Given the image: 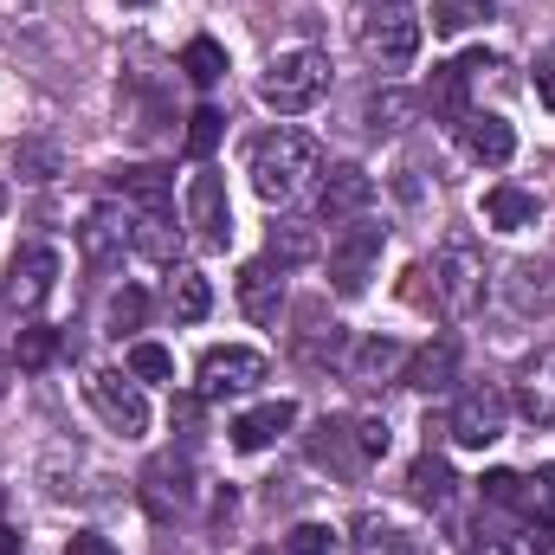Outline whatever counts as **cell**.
I'll return each instance as SVG.
<instances>
[{
    "mask_svg": "<svg viewBox=\"0 0 555 555\" xmlns=\"http://www.w3.org/2000/svg\"><path fill=\"white\" fill-rule=\"evenodd\" d=\"M188 227H194L201 253H227L233 246V201H227V181L214 168H201L188 181Z\"/></svg>",
    "mask_w": 555,
    "mask_h": 555,
    "instance_id": "cell-6",
    "label": "cell"
},
{
    "mask_svg": "<svg viewBox=\"0 0 555 555\" xmlns=\"http://www.w3.org/2000/svg\"><path fill=\"white\" fill-rule=\"evenodd\" d=\"M124 7H155V0H124Z\"/></svg>",
    "mask_w": 555,
    "mask_h": 555,
    "instance_id": "cell-48",
    "label": "cell"
},
{
    "mask_svg": "<svg viewBox=\"0 0 555 555\" xmlns=\"http://www.w3.org/2000/svg\"><path fill=\"white\" fill-rule=\"evenodd\" d=\"M414 98H408V91H382V98H369V130H375V137H395V130H408V124H414Z\"/></svg>",
    "mask_w": 555,
    "mask_h": 555,
    "instance_id": "cell-32",
    "label": "cell"
},
{
    "mask_svg": "<svg viewBox=\"0 0 555 555\" xmlns=\"http://www.w3.org/2000/svg\"><path fill=\"white\" fill-rule=\"evenodd\" d=\"M452 130H459V149H465L478 168H504V162L517 155V130H511L498 111H465Z\"/></svg>",
    "mask_w": 555,
    "mask_h": 555,
    "instance_id": "cell-11",
    "label": "cell"
},
{
    "mask_svg": "<svg viewBox=\"0 0 555 555\" xmlns=\"http://www.w3.org/2000/svg\"><path fill=\"white\" fill-rule=\"evenodd\" d=\"M356 555H433V543L414 537L408 524H395V517L369 511V517H356Z\"/></svg>",
    "mask_w": 555,
    "mask_h": 555,
    "instance_id": "cell-18",
    "label": "cell"
},
{
    "mask_svg": "<svg viewBox=\"0 0 555 555\" xmlns=\"http://www.w3.org/2000/svg\"><path fill=\"white\" fill-rule=\"evenodd\" d=\"M491 13H498V0H433V33L439 39H459L472 26H485Z\"/></svg>",
    "mask_w": 555,
    "mask_h": 555,
    "instance_id": "cell-28",
    "label": "cell"
},
{
    "mask_svg": "<svg viewBox=\"0 0 555 555\" xmlns=\"http://www.w3.org/2000/svg\"><path fill=\"white\" fill-rule=\"evenodd\" d=\"M356 46L375 72H408L420 59V20L408 0H382V7H362L356 20Z\"/></svg>",
    "mask_w": 555,
    "mask_h": 555,
    "instance_id": "cell-3",
    "label": "cell"
},
{
    "mask_svg": "<svg viewBox=\"0 0 555 555\" xmlns=\"http://www.w3.org/2000/svg\"><path fill=\"white\" fill-rule=\"evenodd\" d=\"M446 433H452L459 446H472V452L498 446V439H504V395H498V388H465V395L452 401Z\"/></svg>",
    "mask_w": 555,
    "mask_h": 555,
    "instance_id": "cell-9",
    "label": "cell"
},
{
    "mask_svg": "<svg viewBox=\"0 0 555 555\" xmlns=\"http://www.w3.org/2000/svg\"><path fill=\"white\" fill-rule=\"evenodd\" d=\"M175 246H181L175 214H137L130 220V253H142L149 266H175Z\"/></svg>",
    "mask_w": 555,
    "mask_h": 555,
    "instance_id": "cell-23",
    "label": "cell"
},
{
    "mask_svg": "<svg viewBox=\"0 0 555 555\" xmlns=\"http://www.w3.org/2000/svg\"><path fill=\"white\" fill-rule=\"evenodd\" d=\"M291 426H297V408L291 401H259V408H246V414L233 420L227 433H233L240 452H266L278 433H291Z\"/></svg>",
    "mask_w": 555,
    "mask_h": 555,
    "instance_id": "cell-20",
    "label": "cell"
},
{
    "mask_svg": "<svg viewBox=\"0 0 555 555\" xmlns=\"http://www.w3.org/2000/svg\"><path fill=\"white\" fill-rule=\"evenodd\" d=\"M0 395H7V362H0Z\"/></svg>",
    "mask_w": 555,
    "mask_h": 555,
    "instance_id": "cell-47",
    "label": "cell"
},
{
    "mask_svg": "<svg viewBox=\"0 0 555 555\" xmlns=\"http://www.w3.org/2000/svg\"><path fill=\"white\" fill-rule=\"evenodd\" d=\"M130 375L137 382H175V356L162 343H130Z\"/></svg>",
    "mask_w": 555,
    "mask_h": 555,
    "instance_id": "cell-34",
    "label": "cell"
},
{
    "mask_svg": "<svg viewBox=\"0 0 555 555\" xmlns=\"http://www.w3.org/2000/svg\"><path fill=\"white\" fill-rule=\"evenodd\" d=\"M240 310H246L253 323H278V310H284V278H278L272 259H253V266L240 272Z\"/></svg>",
    "mask_w": 555,
    "mask_h": 555,
    "instance_id": "cell-21",
    "label": "cell"
},
{
    "mask_svg": "<svg viewBox=\"0 0 555 555\" xmlns=\"http://www.w3.org/2000/svg\"><path fill=\"white\" fill-rule=\"evenodd\" d=\"M85 395H91V408H98V420H104L111 433H124V439H142V433H149V401H142V388L130 382V375L91 369Z\"/></svg>",
    "mask_w": 555,
    "mask_h": 555,
    "instance_id": "cell-7",
    "label": "cell"
},
{
    "mask_svg": "<svg viewBox=\"0 0 555 555\" xmlns=\"http://www.w3.org/2000/svg\"><path fill=\"white\" fill-rule=\"evenodd\" d=\"M485 304V259L472 246H446L433 259V310L446 317H472Z\"/></svg>",
    "mask_w": 555,
    "mask_h": 555,
    "instance_id": "cell-5",
    "label": "cell"
},
{
    "mask_svg": "<svg viewBox=\"0 0 555 555\" xmlns=\"http://www.w3.org/2000/svg\"><path fill=\"white\" fill-rule=\"evenodd\" d=\"M168 310H175L181 323H201V317L214 310V284L201 272H175L168 278Z\"/></svg>",
    "mask_w": 555,
    "mask_h": 555,
    "instance_id": "cell-29",
    "label": "cell"
},
{
    "mask_svg": "<svg viewBox=\"0 0 555 555\" xmlns=\"http://www.w3.org/2000/svg\"><path fill=\"white\" fill-rule=\"evenodd\" d=\"M220 124H227V117L201 104V111L188 117V155H214V142H220Z\"/></svg>",
    "mask_w": 555,
    "mask_h": 555,
    "instance_id": "cell-38",
    "label": "cell"
},
{
    "mask_svg": "<svg viewBox=\"0 0 555 555\" xmlns=\"http://www.w3.org/2000/svg\"><path fill=\"white\" fill-rule=\"evenodd\" d=\"M0 214H7V188H0Z\"/></svg>",
    "mask_w": 555,
    "mask_h": 555,
    "instance_id": "cell-49",
    "label": "cell"
},
{
    "mask_svg": "<svg viewBox=\"0 0 555 555\" xmlns=\"http://www.w3.org/2000/svg\"><path fill=\"white\" fill-rule=\"evenodd\" d=\"M117 188L137 201L142 214H175V175L168 168H124Z\"/></svg>",
    "mask_w": 555,
    "mask_h": 555,
    "instance_id": "cell-25",
    "label": "cell"
},
{
    "mask_svg": "<svg viewBox=\"0 0 555 555\" xmlns=\"http://www.w3.org/2000/svg\"><path fill=\"white\" fill-rule=\"evenodd\" d=\"M524 511H537V517H555V465H543L537 478H524Z\"/></svg>",
    "mask_w": 555,
    "mask_h": 555,
    "instance_id": "cell-39",
    "label": "cell"
},
{
    "mask_svg": "<svg viewBox=\"0 0 555 555\" xmlns=\"http://www.w3.org/2000/svg\"><path fill=\"white\" fill-rule=\"evenodd\" d=\"M259 382H266V356H259V349H240V343H227V349H207V356H201V401L253 395Z\"/></svg>",
    "mask_w": 555,
    "mask_h": 555,
    "instance_id": "cell-8",
    "label": "cell"
},
{
    "mask_svg": "<svg viewBox=\"0 0 555 555\" xmlns=\"http://www.w3.org/2000/svg\"><path fill=\"white\" fill-rule=\"evenodd\" d=\"M52 284H59V253H52V246H20V253H13V266H7V297H13L20 310H39V304L52 297Z\"/></svg>",
    "mask_w": 555,
    "mask_h": 555,
    "instance_id": "cell-13",
    "label": "cell"
},
{
    "mask_svg": "<svg viewBox=\"0 0 555 555\" xmlns=\"http://www.w3.org/2000/svg\"><path fill=\"white\" fill-rule=\"evenodd\" d=\"M304 323H310V330H297V356H304L310 369L336 362V356H343V343H349V336H343V323H330V330H323V323H317V310H304Z\"/></svg>",
    "mask_w": 555,
    "mask_h": 555,
    "instance_id": "cell-31",
    "label": "cell"
},
{
    "mask_svg": "<svg viewBox=\"0 0 555 555\" xmlns=\"http://www.w3.org/2000/svg\"><path fill=\"white\" fill-rule=\"evenodd\" d=\"M142 317H149V297H142L137 284L111 297V336H130V330H142Z\"/></svg>",
    "mask_w": 555,
    "mask_h": 555,
    "instance_id": "cell-36",
    "label": "cell"
},
{
    "mask_svg": "<svg viewBox=\"0 0 555 555\" xmlns=\"http://www.w3.org/2000/svg\"><path fill=\"white\" fill-rule=\"evenodd\" d=\"M323 91H330V59L310 52V46L278 52L266 65V78H259V104L278 111V117H304L310 104H323Z\"/></svg>",
    "mask_w": 555,
    "mask_h": 555,
    "instance_id": "cell-2",
    "label": "cell"
},
{
    "mask_svg": "<svg viewBox=\"0 0 555 555\" xmlns=\"http://www.w3.org/2000/svg\"><path fill=\"white\" fill-rule=\"evenodd\" d=\"M401 369H408V349H401L395 336H362L356 356H349V382H356V388H382V382H395Z\"/></svg>",
    "mask_w": 555,
    "mask_h": 555,
    "instance_id": "cell-19",
    "label": "cell"
},
{
    "mask_svg": "<svg viewBox=\"0 0 555 555\" xmlns=\"http://www.w3.org/2000/svg\"><path fill=\"white\" fill-rule=\"evenodd\" d=\"M284 555H336V530L330 524H297L284 537Z\"/></svg>",
    "mask_w": 555,
    "mask_h": 555,
    "instance_id": "cell-37",
    "label": "cell"
},
{
    "mask_svg": "<svg viewBox=\"0 0 555 555\" xmlns=\"http://www.w3.org/2000/svg\"><path fill=\"white\" fill-rule=\"evenodd\" d=\"M310 465L330 472V478H362V472H369V452H362V439H356V420H323V426L310 433Z\"/></svg>",
    "mask_w": 555,
    "mask_h": 555,
    "instance_id": "cell-10",
    "label": "cell"
},
{
    "mask_svg": "<svg viewBox=\"0 0 555 555\" xmlns=\"http://www.w3.org/2000/svg\"><path fill=\"white\" fill-rule=\"evenodd\" d=\"M13 356H20V369H46V362L59 356V336H52L46 323H33V330H20V343H13Z\"/></svg>",
    "mask_w": 555,
    "mask_h": 555,
    "instance_id": "cell-35",
    "label": "cell"
},
{
    "mask_svg": "<svg viewBox=\"0 0 555 555\" xmlns=\"http://www.w3.org/2000/svg\"><path fill=\"white\" fill-rule=\"evenodd\" d=\"M485 227H498V233H530V227H543V201L524 194V188H491V194H485Z\"/></svg>",
    "mask_w": 555,
    "mask_h": 555,
    "instance_id": "cell-22",
    "label": "cell"
},
{
    "mask_svg": "<svg viewBox=\"0 0 555 555\" xmlns=\"http://www.w3.org/2000/svg\"><path fill=\"white\" fill-rule=\"evenodd\" d=\"M253 555H278V550H253Z\"/></svg>",
    "mask_w": 555,
    "mask_h": 555,
    "instance_id": "cell-50",
    "label": "cell"
},
{
    "mask_svg": "<svg viewBox=\"0 0 555 555\" xmlns=\"http://www.w3.org/2000/svg\"><path fill=\"white\" fill-rule=\"evenodd\" d=\"M382 227L375 220H349L336 240H330V284L343 291V297H362L369 291V278H375V266H382Z\"/></svg>",
    "mask_w": 555,
    "mask_h": 555,
    "instance_id": "cell-4",
    "label": "cell"
},
{
    "mask_svg": "<svg viewBox=\"0 0 555 555\" xmlns=\"http://www.w3.org/2000/svg\"><path fill=\"white\" fill-rule=\"evenodd\" d=\"M465 91H472V72L465 65H433V85H426V104H433V117L439 124H459L472 104H465Z\"/></svg>",
    "mask_w": 555,
    "mask_h": 555,
    "instance_id": "cell-24",
    "label": "cell"
},
{
    "mask_svg": "<svg viewBox=\"0 0 555 555\" xmlns=\"http://www.w3.org/2000/svg\"><path fill=\"white\" fill-rule=\"evenodd\" d=\"M266 259H272L278 272L310 266V259H317V227H310V220H278L272 240H266Z\"/></svg>",
    "mask_w": 555,
    "mask_h": 555,
    "instance_id": "cell-26",
    "label": "cell"
},
{
    "mask_svg": "<svg viewBox=\"0 0 555 555\" xmlns=\"http://www.w3.org/2000/svg\"><path fill=\"white\" fill-rule=\"evenodd\" d=\"M511 304L517 310H543L550 304V272L543 266H511Z\"/></svg>",
    "mask_w": 555,
    "mask_h": 555,
    "instance_id": "cell-33",
    "label": "cell"
},
{
    "mask_svg": "<svg viewBox=\"0 0 555 555\" xmlns=\"http://www.w3.org/2000/svg\"><path fill=\"white\" fill-rule=\"evenodd\" d=\"M408 498L426 504V511H439V504L452 498V465H446V459H433V452H420L414 465H408Z\"/></svg>",
    "mask_w": 555,
    "mask_h": 555,
    "instance_id": "cell-27",
    "label": "cell"
},
{
    "mask_svg": "<svg viewBox=\"0 0 555 555\" xmlns=\"http://www.w3.org/2000/svg\"><path fill=\"white\" fill-rule=\"evenodd\" d=\"M181 72H188L194 85H220V78H227V46L207 39V33L188 39V46H181Z\"/></svg>",
    "mask_w": 555,
    "mask_h": 555,
    "instance_id": "cell-30",
    "label": "cell"
},
{
    "mask_svg": "<svg viewBox=\"0 0 555 555\" xmlns=\"http://www.w3.org/2000/svg\"><path fill=\"white\" fill-rule=\"evenodd\" d=\"M20 175H26V181H52V175H59V149L26 142V149H20Z\"/></svg>",
    "mask_w": 555,
    "mask_h": 555,
    "instance_id": "cell-40",
    "label": "cell"
},
{
    "mask_svg": "<svg viewBox=\"0 0 555 555\" xmlns=\"http://www.w3.org/2000/svg\"><path fill=\"white\" fill-rule=\"evenodd\" d=\"M356 439H362V452H369V465L375 459H388V446H395V433H388V420H356Z\"/></svg>",
    "mask_w": 555,
    "mask_h": 555,
    "instance_id": "cell-42",
    "label": "cell"
},
{
    "mask_svg": "<svg viewBox=\"0 0 555 555\" xmlns=\"http://www.w3.org/2000/svg\"><path fill=\"white\" fill-rule=\"evenodd\" d=\"M369 207H375V175L356 168V162H336L330 181H323V194H317V214L323 220H362Z\"/></svg>",
    "mask_w": 555,
    "mask_h": 555,
    "instance_id": "cell-12",
    "label": "cell"
},
{
    "mask_svg": "<svg viewBox=\"0 0 555 555\" xmlns=\"http://www.w3.org/2000/svg\"><path fill=\"white\" fill-rule=\"evenodd\" d=\"M485 498L504 504V511H524V478H517V472H491V478H485Z\"/></svg>",
    "mask_w": 555,
    "mask_h": 555,
    "instance_id": "cell-41",
    "label": "cell"
},
{
    "mask_svg": "<svg viewBox=\"0 0 555 555\" xmlns=\"http://www.w3.org/2000/svg\"><path fill=\"white\" fill-rule=\"evenodd\" d=\"M485 555H550V543L543 537H504V543H491Z\"/></svg>",
    "mask_w": 555,
    "mask_h": 555,
    "instance_id": "cell-44",
    "label": "cell"
},
{
    "mask_svg": "<svg viewBox=\"0 0 555 555\" xmlns=\"http://www.w3.org/2000/svg\"><path fill=\"white\" fill-rule=\"evenodd\" d=\"M323 168V149L304 137V130H266V137L246 142V175H253V194L259 201H297L310 188V175Z\"/></svg>",
    "mask_w": 555,
    "mask_h": 555,
    "instance_id": "cell-1",
    "label": "cell"
},
{
    "mask_svg": "<svg viewBox=\"0 0 555 555\" xmlns=\"http://www.w3.org/2000/svg\"><path fill=\"white\" fill-rule=\"evenodd\" d=\"M65 555H124V550H117L111 537H91V530H85V537H72V543H65Z\"/></svg>",
    "mask_w": 555,
    "mask_h": 555,
    "instance_id": "cell-45",
    "label": "cell"
},
{
    "mask_svg": "<svg viewBox=\"0 0 555 555\" xmlns=\"http://www.w3.org/2000/svg\"><path fill=\"white\" fill-rule=\"evenodd\" d=\"M401 297H408V304H420V310H433V291H426V266H414V272H408Z\"/></svg>",
    "mask_w": 555,
    "mask_h": 555,
    "instance_id": "cell-46",
    "label": "cell"
},
{
    "mask_svg": "<svg viewBox=\"0 0 555 555\" xmlns=\"http://www.w3.org/2000/svg\"><path fill=\"white\" fill-rule=\"evenodd\" d=\"M78 253H85V266H117L124 253H130V214H117V207H91L85 214V227H78Z\"/></svg>",
    "mask_w": 555,
    "mask_h": 555,
    "instance_id": "cell-14",
    "label": "cell"
},
{
    "mask_svg": "<svg viewBox=\"0 0 555 555\" xmlns=\"http://www.w3.org/2000/svg\"><path fill=\"white\" fill-rule=\"evenodd\" d=\"M530 72H537V98L555 111V46H543V52H537V65H530Z\"/></svg>",
    "mask_w": 555,
    "mask_h": 555,
    "instance_id": "cell-43",
    "label": "cell"
},
{
    "mask_svg": "<svg viewBox=\"0 0 555 555\" xmlns=\"http://www.w3.org/2000/svg\"><path fill=\"white\" fill-rule=\"evenodd\" d=\"M142 498H149V511H155V517L188 511V498H194V485H188V459H175V452L149 459V472H142Z\"/></svg>",
    "mask_w": 555,
    "mask_h": 555,
    "instance_id": "cell-16",
    "label": "cell"
},
{
    "mask_svg": "<svg viewBox=\"0 0 555 555\" xmlns=\"http://www.w3.org/2000/svg\"><path fill=\"white\" fill-rule=\"evenodd\" d=\"M517 408L530 426H555V349H537L517 369Z\"/></svg>",
    "mask_w": 555,
    "mask_h": 555,
    "instance_id": "cell-15",
    "label": "cell"
},
{
    "mask_svg": "<svg viewBox=\"0 0 555 555\" xmlns=\"http://www.w3.org/2000/svg\"><path fill=\"white\" fill-rule=\"evenodd\" d=\"M452 375H459V343L452 336H439V343H426L408 356V369H401V382L414 388V395H446L452 388Z\"/></svg>",
    "mask_w": 555,
    "mask_h": 555,
    "instance_id": "cell-17",
    "label": "cell"
}]
</instances>
